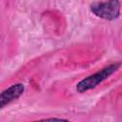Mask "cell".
<instances>
[{
	"instance_id": "7a4b0ae2",
	"label": "cell",
	"mask_w": 122,
	"mask_h": 122,
	"mask_svg": "<svg viewBox=\"0 0 122 122\" xmlns=\"http://www.w3.org/2000/svg\"><path fill=\"white\" fill-rule=\"evenodd\" d=\"M91 10L97 17L112 21L116 19L120 14V3L119 0L97 2L91 6Z\"/></svg>"
},
{
	"instance_id": "6da1fadb",
	"label": "cell",
	"mask_w": 122,
	"mask_h": 122,
	"mask_svg": "<svg viewBox=\"0 0 122 122\" xmlns=\"http://www.w3.org/2000/svg\"><path fill=\"white\" fill-rule=\"evenodd\" d=\"M120 66H121L120 63H114V64L109 65V66L103 68L101 71H96L95 73L89 75L88 77L82 79L76 85L77 92H84L86 91H89V90L95 88L98 84H100L101 82L106 80L108 77H110L113 72H115L119 69Z\"/></svg>"
},
{
	"instance_id": "3957f363",
	"label": "cell",
	"mask_w": 122,
	"mask_h": 122,
	"mask_svg": "<svg viewBox=\"0 0 122 122\" xmlns=\"http://www.w3.org/2000/svg\"><path fill=\"white\" fill-rule=\"evenodd\" d=\"M24 92V86L21 83L14 84L10 86V88L4 90L1 92L0 95V106L1 108H4L7 104L11 102L12 100L18 98Z\"/></svg>"
}]
</instances>
